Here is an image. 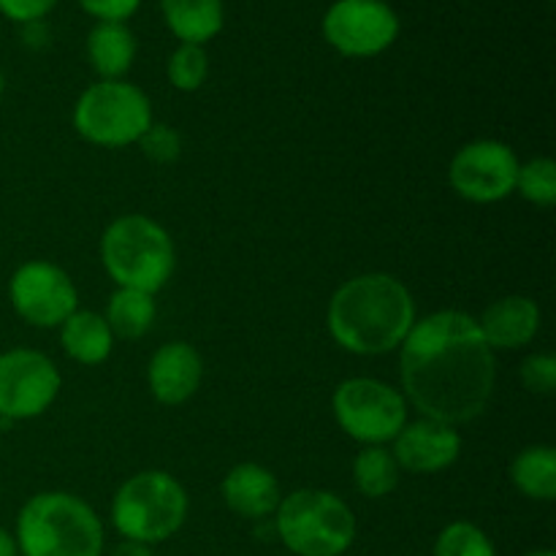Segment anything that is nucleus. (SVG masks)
Masks as SVG:
<instances>
[{
    "mask_svg": "<svg viewBox=\"0 0 556 556\" xmlns=\"http://www.w3.org/2000/svg\"><path fill=\"white\" fill-rule=\"evenodd\" d=\"M400 348L402 396L424 418L462 427L486 410L497 362L476 318L459 309H440L416 320Z\"/></svg>",
    "mask_w": 556,
    "mask_h": 556,
    "instance_id": "1",
    "label": "nucleus"
},
{
    "mask_svg": "<svg viewBox=\"0 0 556 556\" xmlns=\"http://www.w3.org/2000/svg\"><path fill=\"white\" fill-rule=\"evenodd\" d=\"M331 340L356 356H380L405 342L416 326V302L405 282L372 271L342 282L326 313Z\"/></svg>",
    "mask_w": 556,
    "mask_h": 556,
    "instance_id": "2",
    "label": "nucleus"
},
{
    "mask_svg": "<svg viewBox=\"0 0 556 556\" xmlns=\"http://www.w3.org/2000/svg\"><path fill=\"white\" fill-rule=\"evenodd\" d=\"M14 541L22 556H101L106 538L85 500L68 492H41L22 505Z\"/></svg>",
    "mask_w": 556,
    "mask_h": 556,
    "instance_id": "3",
    "label": "nucleus"
},
{
    "mask_svg": "<svg viewBox=\"0 0 556 556\" xmlns=\"http://www.w3.org/2000/svg\"><path fill=\"white\" fill-rule=\"evenodd\" d=\"M101 261L117 288L155 296L172 280L177 253L161 223L147 215H123L103 231Z\"/></svg>",
    "mask_w": 556,
    "mask_h": 556,
    "instance_id": "4",
    "label": "nucleus"
},
{
    "mask_svg": "<svg viewBox=\"0 0 556 556\" xmlns=\"http://www.w3.org/2000/svg\"><path fill=\"white\" fill-rule=\"evenodd\" d=\"M275 530L296 556H342L356 541V516L326 489H299L280 500Z\"/></svg>",
    "mask_w": 556,
    "mask_h": 556,
    "instance_id": "5",
    "label": "nucleus"
},
{
    "mask_svg": "<svg viewBox=\"0 0 556 556\" xmlns=\"http://www.w3.org/2000/svg\"><path fill=\"white\" fill-rule=\"evenodd\" d=\"M188 492L174 476L163 470H144L130 476L112 500V525L125 541H168L188 519Z\"/></svg>",
    "mask_w": 556,
    "mask_h": 556,
    "instance_id": "6",
    "label": "nucleus"
},
{
    "mask_svg": "<svg viewBox=\"0 0 556 556\" xmlns=\"http://www.w3.org/2000/svg\"><path fill=\"white\" fill-rule=\"evenodd\" d=\"M152 125V103L141 87L125 79H101L74 106V128L98 147H128Z\"/></svg>",
    "mask_w": 556,
    "mask_h": 556,
    "instance_id": "7",
    "label": "nucleus"
},
{
    "mask_svg": "<svg viewBox=\"0 0 556 556\" xmlns=\"http://www.w3.org/2000/svg\"><path fill=\"white\" fill-rule=\"evenodd\" d=\"M331 410L342 432L364 445L391 443L407 424L402 391L375 378H351L337 386Z\"/></svg>",
    "mask_w": 556,
    "mask_h": 556,
    "instance_id": "8",
    "label": "nucleus"
},
{
    "mask_svg": "<svg viewBox=\"0 0 556 556\" xmlns=\"http://www.w3.org/2000/svg\"><path fill=\"white\" fill-rule=\"evenodd\" d=\"M58 394L60 372L52 358L30 348L0 353V421L14 424L41 416Z\"/></svg>",
    "mask_w": 556,
    "mask_h": 556,
    "instance_id": "9",
    "label": "nucleus"
},
{
    "mask_svg": "<svg viewBox=\"0 0 556 556\" xmlns=\"http://www.w3.org/2000/svg\"><path fill=\"white\" fill-rule=\"evenodd\" d=\"M400 36V16L386 0H337L324 14V38L345 58L383 54Z\"/></svg>",
    "mask_w": 556,
    "mask_h": 556,
    "instance_id": "10",
    "label": "nucleus"
},
{
    "mask_svg": "<svg viewBox=\"0 0 556 556\" xmlns=\"http://www.w3.org/2000/svg\"><path fill=\"white\" fill-rule=\"evenodd\" d=\"M11 307L25 324L58 329L79 309V291L60 266L49 261H27L9 280Z\"/></svg>",
    "mask_w": 556,
    "mask_h": 556,
    "instance_id": "11",
    "label": "nucleus"
},
{
    "mask_svg": "<svg viewBox=\"0 0 556 556\" xmlns=\"http://www.w3.org/2000/svg\"><path fill=\"white\" fill-rule=\"evenodd\" d=\"M519 157L505 141L478 139L462 147L448 168V182L472 204H497L516 190Z\"/></svg>",
    "mask_w": 556,
    "mask_h": 556,
    "instance_id": "12",
    "label": "nucleus"
},
{
    "mask_svg": "<svg viewBox=\"0 0 556 556\" xmlns=\"http://www.w3.org/2000/svg\"><path fill=\"white\" fill-rule=\"evenodd\" d=\"M391 443H394L391 454L400 470L413 472V476H434V472L448 470L462 454V438L456 427L424 416L405 424Z\"/></svg>",
    "mask_w": 556,
    "mask_h": 556,
    "instance_id": "13",
    "label": "nucleus"
},
{
    "mask_svg": "<svg viewBox=\"0 0 556 556\" xmlns=\"http://www.w3.org/2000/svg\"><path fill=\"white\" fill-rule=\"evenodd\" d=\"M201 378H204V362H201L199 351L179 340L157 348L147 367V383L161 405L188 402L199 391Z\"/></svg>",
    "mask_w": 556,
    "mask_h": 556,
    "instance_id": "14",
    "label": "nucleus"
},
{
    "mask_svg": "<svg viewBox=\"0 0 556 556\" xmlns=\"http://www.w3.org/2000/svg\"><path fill=\"white\" fill-rule=\"evenodd\" d=\"M478 329L492 351H519L541 331V309L530 296H503L483 309Z\"/></svg>",
    "mask_w": 556,
    "mask_h": 556,
    "instance_id": "15",
    "label": "nucleus"
},
{
    "mask_svg": "<svg viewBox=\"0 0 556 556\" xmlns=\"http://www.w3.org/2000/svg\"><path fill=\"white\" fill-rule=\"evenodd\" d=\"M223 503L242 519H266L277 510L282 494L275 472L255 462L231 467L220 483Z\"/></svg>",
    "mask_w": 556,
    "mask_h": 556,
    "instance_id": "16",
    "label": "nucleus"
},
{
    "mask_svg": "<svg viewBox=\"0 0 556 556\" xmlns=\"http://www.w3.org/2000/svg\"><path fill=\"white\" fill-rule=\"evenodd\" d=\"M161 11L179 43L204 47L226 25L223 0H161Z\"/></svg>",
    "mask_w": 556,
    "mask_h": 556,
    "instance_id": "17",
    "label": "nucleus"
},
{
    "mask_svg": "<svg viewBox=\"0 0 556 556\" xmlns=\"http://www.w3.org/2000/svg\"><path fill=\"white\" fill-rule=\"evenodd\" d=\"M60 342H63L65 356L74 358L76 364L96 367L112 356L114 334L103 315L92 313V309H76L60 326Z\"/></svg>",
    "mask_w": 556,
    "mask_h": 556,
    "instance_id": "18",
    "label": "nucleus"
},
{
    "mask_svg": "<svg viewBox=\"0 0 556 556\" xmlns=\"http://www.w3.org/2000/svg\"><path fill=\"white\" fill-rule=\"evenodd\" d=\"M87 58L101 79H123L136 60V36L125 22H98L87 36Z\"/></svg>",
    "mask_w": 556,
    "mask_h": 556,
    "instance_id": "19",
    "label": "nucleus"
},
{
    "mask_svg": "<svg viewBox=\"0 0 556 556\" xmlns=\"http://www.w3.org/2000/svg\"><path fill=\"white\" fill-rule=\"evenodd\" d=\"M155 296L144 291H134V288H117L106 304V315L103 320L112 329L114 340H139L155 324Z\"/></svg>",
    "mask_w": 556,
    "mask_h": 556,
    "instance_id": "20",
    "label": "nucleus"
},
{
    "mask_svg": "<svg viewBox=\"0 0 556 556\" xmlns=\"http://www.w3.org/2000/svg\"><path fill=\"white\" fill-rule=\"evenodd\" d=\"M510 481L525 497L552 503L556 497V451L552 445H530L510 465Z\"/></svg>",
    "mask_w": 556,
    "mask_h": 556,
    "instance_id": "21",
    "label": "nucleus"
},
{
    "mask_svg": "<svg viewBox=\"0 0 556 556\" xmlns=\"http://www.w3.org/2000/svg\"><path fill=\"white\" fill-rule=\"evenodd\" d=\"M400 465L383 445H367L353 459V483L369 500H383L400 486Z\"/></svg>",
    "mask_w": 556,
    "mask_h": 556,
    "instance_id": "22",
    "label": "nucleus"
},
{
    "mask_svg": "<svg viewBox=\"0 0 556 556\" xmlns=\"http://www.w3.org/2000/svg\"><path fill=\"white\" fill-rule=\"evenodd\" d=\"M516 190L525 201L535 206L556 204V163L552 157H532V161L519 163L516 174Z\"/></svg>",
    "mask_w": 556,
    "mask_h": 556,
    "instance_id": "23",
    "label": "nucleus"
},
{
    "mask_svg": "<svg viewBox=\"0 0 556 556\" xmlns=\"http://www.w3.org/2000/svg\"><path fill=\"white\" fill-rule=\"evenodd\" d=\"M434 556H497V548L481 527L451 521L434 541Z\"/></svg>",
    "mask_w": 556,
    "mask_h": 556,
    "instance_id": "24",
    "label": "nucleus"
},
{
    "mask_svg": "<svg viewBox=\"0 0 556 556\" xmlns=\"http://www.w3.org/2000/svg\"><path fill=\"white\" fill-rule=\"evenodd\" d=\"M168 81L177 87L179 92H195L210 76V58H206L204 47L195 43H179L174 54L168 58Z\"/></svg>",
    "mask_w": 556,
    "mask_h": 556,
    "instance_id": "25",
    "label": "nucleus"
},
{
    "mask_svg": "<svg viewBox=\"0 0 556 556\" xmlns=\"http://www.w3.org/2000/svg\"><path fill=\"white\" fill-rule=\"evenodd\" d=\"M136 144L141 147V152H144L152 163H161V166L174 163L182 155V136H179L172 125L152 123Z\"/></svg>",
    "mask_w": 556,
    "mask_h": 556,
    "instance_id": "26",
    "label": "nucleus"
},
{
    "mask_svg": "<svg viewBox=\"0 0 556 556\" xmlns=\"http://www.w3.org/2000/svg\"><path fill=\"white\" fill-rule=\"evenodd\" d=\"M521 383L532 394H554L556 389V358L548 353H535L521 362Z\"/></svg>",
    "mask_w": 556,
    "mask_h": 556,
    "instance_id": "27",
    "label": "nucleus"
},
{
    "mask_svg": "<svg viewBox=\"0 0 556 556\" xmlns=\"http://www.w3.org/2000/svg\"><path fill=\"white\" fill-rule=\"evenodd\" d=\"M98 22H125L139 11L141 0H76Z\"/></svg>",
    "mask_w": 556,
    "mask_h": 556,
    "instance_id": "28",
    "label": "nucleus"
},
{
    "mask_svg": "<svg viewBox=\"0 0 556 556\" xmlns=\"http://www.w3.org/2000/svg\"><path fill=\"white\" fill-rule=\"evenodd\" d=\"M58 5V0H0V14L11 22H38Z\"/></svg>",
    "mask_w": 556,
    "mask_h": 556,
    "instance_id": "29",
    "label": "nucleus"
},
{
    "mask_svg": "<svg viewBox=\"0 0 556 556\" xmlns=\"http://www.w3.org/2000/svg\"><path fill=\"white\" fill-rule=\"evenodd\" d=\"M22 38H25L27 47H43L47 43V25H43V20L27 22Z\"/></svg>",
    "mask_w": 556,
    "mask_h": 556,
    "instance_id": "30",
    "label": "nucleus"
},
{
    "mask_svg": "<svg viewBox=\"0 0 556 556\" xmlns=\"http://www.w3.org/2000/svg\"><path fill=\"white\" fill-rule=\"evenodd\" d=\"M109 556H152V552H150V546H144V543L123 541L119 546H114V552Z\"/></svg>",
    "mask_w": 556,
    "mask_h": 556,
    "instance_id": "31",
    "label": "nucleus"
},
{
    "mask_svg": "<svg viewBox=\"0 0 556 556\" xmlns=\"http://www.w3.org/2000/svg\"><path fill=\"white\" fill-rule=\"evenodd\" d=\"M20 552H16V541L14 535H11L9 530H3L0 527V556H16Z\"/></svg>",
    "mask_w": 556,
    "mask_h": 556,
    "instance_id": "32",
    "label": "nucleus"
},
{
    "mask_svg": "<svg viewBox=\"0 0 556 556\" xmlns=\"http://www.w3.org/2000/svg\"><path fill=\"white\" fill-rule=\"evenodd\" d=\"M525 556H556V554L548 552V548H541V552H530V554H525Z\"/></svg>",
    "mask_w": 556,
    "mask_h": 556,
    "instance_id": "33",
    "label": "nucleus"
},
{
    "mask_svg": "<svg viewBox=\"0 0 556 556\" xmlns=\"http://www.w3.org/2000/svg\"><path fill=\"white\" fill-rule=\"evenodd\" d=\"M3 90H5V79H3V71H0V98H3Z\"/></svg>",
    "mask_w": 556,
    "mask_h": 556,
    "instance_id": "34",
    "label": "nucleus"
}]
</instances>
